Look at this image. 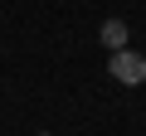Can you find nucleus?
<instances>
[{"label": "nucleus", "mask_w": 146, "mask_h": 136, "mask_svg": "<svg viewBox=\"0 0 146 136\" xmlns=\"http://www.w3.org/2000/svg\"><path fill=\"white\" fill-rule=\"evenodd\" d=\"M112 78H117V83H127V88L146 83V58H141V53H131V49H112Z\"/></svg>", "instance_id": "obj_1"}, {"label": "nucleus", "mask_w": 146, "mask_h": 136, "mask_svg": "<svg viewBox=\"0 0 146 136\" xmlns=\"http://www.w3.org/2000/svg\"><path fill=\"white\" fill-rule=\"evenodd\" d=\"M102 44L107 49H127V20H107L102 24Z\"/></svg>", "instance_id": "obj_2"}, {"label": "nucleus", "mask_w": 146, "mask_h": 136, "mask_svg": "<svg viewBox=\"0 0 146 136\" xmlns=\"http://www.w3.org/2000/svg\"><path fill=\"white\" fill-rule=\"evenodd\" d=\"M44 136H49V131H44Z\"/></svg>", "instance_id": "obj_3"}]
</instances>
